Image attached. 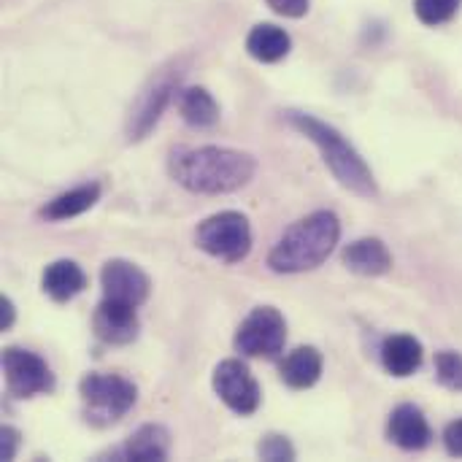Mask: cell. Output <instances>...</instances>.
Listing matches in <instances>:
<instances>
[{"label": "cell", "instance_id": "5b68a950", "mask_svg": "<svg viewBox=\"0 0 462 462\" xmlns=\"http://www.w3.org/2000/svg\"><path fill=\"white\" fill-rule=\"evenodd\" d=\"M195 244L206 254L236 265L252 252V225L241 211H219L198 225Z\"/></svg>", "mask_w": 462, "mask_h": 462}, {"label": "cell", "instance_id": "9c48e42d", "mask_svg": "<svg viewBox=\"0 0 462 462\" xmlns=\"http://www.w3.org/2000/svg\"><path fill=\"white\" fill-rule=\"evenodd\" d=\"M211 384H214V393L219 395V401L238 417H249L260 409L263 393L244 360H236V357L222 360L214 368Z\"/></svg>", "mask_w": 462, "mask_h": 462}, {"label": "cell", "instance_id": "52a82bcc", "mask_svg": "<svg viewBox=\"0 0 462 462\" xmlns=\"http://www.w3.org/2000/svg\"><path fill=\"white\" fill-rule=\"evenodd\" d=\"M184 70L179 62H173L171 68L160 70L135 97L133 108H130V116H127V138L130 141H143L154 125L160 122L162 111L168 108V103L176 97L179 92V81H181Z\"/></svg>", "mask_w": 462, "mask_h": 462}, {"label": "cell", "instance_id": "4fadbf2b", "mask_svg": "<svg viewBox=\"0 0 462 462\" xmlns=\"http://www.w3.org/2000/svg\"><path fill=\"white\" fill-rule=\"evenodd\" d=\"M171 455V433L165 425L149 422L141 425L116 452L119 460L130 462H162Z\"/></svg>", "mask_w": 462, "mask_h": 462}, {"label": "cell", "instance_id": "cb8c5ba5", "mask_svg": "<svg viewBox=\"0 0 462 462\" xmlns=\"http://www.w3.org/2000/svg\"><path fill=\"white\" fill-rule=\"evenodd\" d=\"M19 447H22V436H19V430L16 428H11V425H3V430H0V460L3 462H11L16 457V452H19Z\"/></svg>", "mask_w": 462, "mask_h": 462}, {"label": "cell", "instance_id": "8992f818", "mask_svg": "<svg viewBox=\"0 0 462 462\" xmlns=\"http://www.w3.org/2000/svg\"><path fill=\"white\" fill-rule=\"evenodd\" d=\"M287 344V319L273 306H257L252 314L238 325L233 346L244 357L254 360H273L284 352Z\"/></svg>", "mask_w": 462, "mask_h": 462}, {"label": "cell", "instance_id": "7402d4cb", "mask_svg": "<svg viewBox=\"0 0 462 462\" xmlns=\"http://www.w3.org/2000/svg\"><path fill=\"white\" fill-rule=\"evenodd\" d=\"M436 376L439 382L452 390V393H462V355L444 349L436 355Z\"/></svg>", "mask_w": 462, "mask_h": 462}, {"label": "cell", "instance_id": "7a4b0ae2", "mask_svg": "<svg viewBox=\"0 0 462 462\" xmlns=\"http://www.w3.org/2000/svg\"><path fill=\"white\" fill-rule=\"evenodd\" d=\"M284 119L290 127H295L300 135H306L322 154V162L328 165V171L336 176V181L360 195V198H376L379 195V184L374 179V171L371 165L363 160V154L352 146V141L338 130L333 127L330 122L314 116V114H306V111H284Z\"/></svg>", "mask_w": 462, "mask_h": 462}, {"label": "cell", "instance_id": "277c9868", "mask_svg": "<svg viewBox=\"0 0 462 462\" xmlns=\"http://www.w3.org/2000/svg\"><path fill=\"white\" fill-rule=\"evenodd\" d=\"M79 398L84 420L95 428H108L138 403V387L116 374H87L79 382Z\"/></svg>", "mask_w": 462, "mask_h": 462}, {"label": "cell", "instance_id": "ba28073f", "mask_svg": "<svg viewBox=\"0 0 462 462\" xmlns=\"http://www.w3.org/2000/svg\"><path fill=\"white\" fill-rule=\"evenodd\" d=\"M3 376L8 393L19 401L54 393V374L46 365V360L22 346L3 349Z\"/></svg>", "mask_w": 462, "mask_h": 462}, {"label": "cell", "instance_id": "ffe728a7", "mask_svg": "<svg viewBox=\"0 0 462 462\" xmlns=\"http://www.w3.org/2000/svg\"><path fill=\"white\" fill-rule=\"evenodd\" d=\"M292 49V38L284 27L263 22L254 24L252 32L246 35V51L257 60V62H279L290 54Z\"/></svg>", "mask_w": 462, "mask_h": 462}, {"label": "cell", "instance_id": "9a60e30c", "mask_svg": "<svg viewBox=\"0 0 462 462\" xmlns=\"http://www.w3.org/2000/svg\"><path fill=\"white\" fill-rule=\"evenodd\" d=\"M87 287V273L81 271L79 263L73 260H54L51 265L43 268L41 273V290L54 300V303H68L76 295H81Z\"/></svg>", "mask_w": 462, "mask_h": 462}, {"label": "cell", "instance_id": "7c38bea8", "mask_svg": "<svg viewBox=\"0 0 462 462\" xmlns=\"http://www.w3.org/2000/svg\"><path fill=\"white\" fill-rule=\"evenodd\" d=\"M387 436L395 447L406 449V452H420L430 444L433 439V430L425 420V414L411 406V403H403L398 406L393 414H390V422H387Z\"/></svg>", "mask_w": 462, "mask_h": 462}, {"label": "cell", "instance_id": "ac0fdd59", "mask_svg": "<svg viewBox=\"0 0 462 462\" xmlns=\"http://www.w3.org/2000/svg\"><path fill=\"white\" fill-rule=\"evenodd\" d=\"M176 108L181 119L195 130H208L219 122V103L206 87H184L176 92Z\"/></svg>", "mask_w": 462, "mask_h": 462}, {"label": "cell", "instance_id": "30bf717a", "mask_svg": "<svg viewBox=\"0 0 462 462\" xmlns=\"http://www.w3.org/2000/svg\"><path fill=\"white\" fill-rule=\"evenodd\" d=\"M138 306L114 300V298H103L95 309L92 317V330L97 336V341L108 344V346H127L138 338L141 322H138Z\"/></svg>", "mask_w": 462, "mask_h": 462}, {"label": "cell", "instance_id": "44dd1931", "mask_svg": "<svg viewBox=\"0 0 462 462\" xmlns=\"http://www.w3.org/2000/svg\"><path fill=\"white\" fill-rule=\"evenodd\" d=\"M462 0H414V14L422 24L439 27L460 11Z\"/></svg>", "mask_w": 462, "mask_h": 462}, {"label": "cell", "instance_id": "d4e9b609", "mask_svg": "<svg viewBox=\"0 0 462 462\" xmlns=\"http://www.w3.org/2000/svg\"><path fill=\"white\" fill-rule=\"evenodd\" d=\"M265 3L287 19H300L309 14V0H265Z\"/></svg>", "mask_w": 462, "mask_h": 462}, {"label": "cell", "instance_id": "8fae6325", "mask_svg": "<svg viewBox=\"0 0 462 462\" xmlns=\"http://www.w3.org/2000/svg\"><path fill=\"white\" fill-rule=\"evenodd\" d=\"M100 287H103V298H114L130 306H143L149 292H152V282L149 276L130 260H108L100 271Z\"/></svg>", "mask_w": 462, "mask_h": 462}, {"label": "cell", "instance_id": "d6986e66", "mask_svg": "<svg viewBox=\"0 0 462 462\" xmlns=\"http://www.w3.org/2000/svg\"><path fill=\"white\" fill-rule=\"evenodd\" d=\"M97 200H100V184H97V181H89V184L73 187V189L60 192L57 198H51V200L41 208V217L49 219V222L76 219V217H81L84 211H89Z\"/></svg>", "mask_w": 462, "mask_h": 462}, {"label": "cell", "instance_id": "4316f807", "mask_svg": "<svg viewBox=\"0 0 462 462\" xmlns=\"http://www.w3.org/2000/svg\"><path fill=\"white\" fill-rule=\"evenodd\" d=\"M14 322H16V306L11 303V298H0V330L5 333V330H11L14 328Z\"/></svg>", "mask_w": 462, "mask_h": 462}, {"label": "cell", "instance_id": "e0dca14e", "mask_svg": "<svg viewBox=\"0 0 462 462\" xmlns=\"http://www.w3.org/2000/svg\"><path fill=\"white\" fill-rule=\"evenodd\" d=\"M279 376L290 390H311L322 376V355L314 346H298L279 363Z\"/></svg>", "mask_w": 462, "mask_h": 462}, {"label": "cell", "instance_id": "3957f363", "mask_svg": "<svg viewBox=\"0 0 462 462\" xmlns=\"http://www.w3.org/2000/svg\"><path fill=\"white\" fill-rule=\"evenodd\" d=\"M341 238V219L333 211H314L284 230L276 246L268 252V268L273 273H306L319 268Z\"/></svg>", "mask_w": 462, "mask_h": 462}, {"label": "cell", "instance_id": "2e32d148", "mask_svg": "<svg viewBox=\"0 0 462 462\" xmlns=\"http://www.w3.org/2000/svg\"><path fill=\"white\" fill-rule=\"evenodd\" d=\"M422 357H425L422 344L414 336L398 333V336L384 338V344H382V365L395 379H406L414 371H420Z\"/></svg>", "mask_w": 462, "mask_h": 462}, {"label": "cell", "instance_id": "6da1fadb", "mask_svg": "<svg viewBox=\"0 0 462 462\" xmlns=\"http://www.w3.org/2000/svg\"><path fill=\"white\" fill-rule=\"evenodd\" d=\"M168 173L195 195H230L254 179L257 160L230 146H176L168 154Z\"/></svg>", "mask_w": 462, "mask_h": 462}, {"label": "cell", "instance_id": "5bb4252c", "mask_svg": "<svg viewBox=\"0 0 462 462\" xmlns=\"http://www.w3.org/2000/svg\"><path fill=\"white\" fill-rule=\"evenodd\" d=\"M344 265L357 276H384L393 271V254L382 238H357L344 246Z\"/></svg>", "mask_w": 462, "mask_h": 462}, {"label": "cell", "instance_id": "484cf974", "mask_svg": "<svg viewBox=\"0 0 462 462\" xmlns=\"http://www.w3.org/2000/svg\"><path fill=\"white\" fill-rule=\"evenodd\" d=\"M444 447L452 457H462V420H455L444 430Z\"/></svg>", "mask_w": 462, "mask_h": 462}, {"label": "cell", "instance_id": "603a6c76", "mask_svg": "<svg viewBox=\"0 0 462 462\" xmlns=\"http://www.w3.org/2000/svg\"><path fill=\"white\" fill-rule=\"evenodd\" d=\"M257 455L268 462H290L295 460V447L287 436L279 433H268L260 444H257Z\"/></svg>", "mask_w": 462, "mask_h": 462}]
</instances>
